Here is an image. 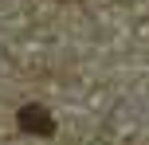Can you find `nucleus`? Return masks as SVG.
<instances>
[{
  "instance_id": "f257e3e1",
  "label": "nucleus",
  "mask_w": 149,
  "mask_h": 145,
  "mask_svg": "<svg viewBox=\"0 0 149 145\" xmlns=\"http://www.w3.org/2000/svg\"><path fill=\"white\" fill-rule=\"evenodd\" d=\"M16 126H20L24 133H31V137H51L55 133V118L47 106H39V102H28V106L16 110Z\"/></svg>"
}]
</instances>
